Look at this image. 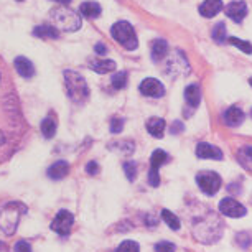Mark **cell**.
<instances>
[{
    "label": "cell",
    "instance_id": "obj_1",
    "mask_svg": "<svg viewBox=\"0 0 252 252\" xmlns=\"http://www.w3.org/2000/svg\"><path fill=\"white\" fill-rule=\"evenodd\" d=\"M50 25H53L58 32H76L83 25L79 13L61 5L50 12Z\"/></svg>",
    "mask_w": 252,
    "mask_h": 252
},
{
    "label": "cell",
    "instance_id": "obj_2",
    "mask_svg": "<svg viewBox=\"0 0 252 252\" xmlns=\"http://www.w3.org/2000/svg\"><path fill=\"white\" fill-rule=\"evenodd\" d=\"M63 74H64L66 91H68V96L71 101L76 104H83L84 101H88L89 88H88V83L84 81L83 76L78 74L73 69H64Z\"/></svg>",
    "mask_w": 252,
    "mask_h": 252
},
{
    "label": "cell",
    "instance_id": "obj_3",
    "mask_svg": "<svg viewBox=\"0 0 252 252\" xmlns=\"http://www.w3.org/2000/svg\"><path fill=\"white\" fill-rule=\"evenodd\" d=\"M25 213L27 208L22 203H7L0 209V229L5 234H13L22 215H25Z\"/></svg>",
    "mask_w": 252,
    "mask_h": 252
},
{
    "label": "cell",
    "instance_id": "obj_4",
    "mask_svg": "<svg viewBox=\"0 0 252 252\" xmlns=\"http://www.w3.org/2000/svg\"><path fill=\"white\" fill-rule=\"evenodd\" d=\"M111 35L119 45H122L126 50L134 51L139 46V40H137L134 27L129 22H117L116 25L111 28Z\"/></svg>",
    "mask_w": 252,
    "mask_h": 252
},
{
    "label": "cell",
    "instance_id": "obj_5",
    "mask_svg": "<svg viewBox=\"0 0 252 252\" xmlns=\"http://www.w3.org/2000/svg\"><path fill=\"white\" fill-rule=\"evenodd\" d=\"M196 182L201 188V191L208 196H213V194L218 193V189L221 188L222 180L216 172H199L196 175Z\"/></svg>",
    "mask_w": 252,
    "mask_h": 252
},
{
    "label": "cell",
    "instance_id": "obj_6",
    "mask_svg": "<svg viewBox=\"0 0 252 252\" xmlns=\"http://www.w3.org/2000/svg\"><path fill=\"white\" fill-rule=\"evenodd\" d=\"M73 222H74V216L69 211H66V209H61V211H58V215L55 216L50 227L55 232H58L60 236H68L71 227H73Z\"/></svg>",
    "mask_w": 252,
    "mask_h": 252
},
{
    "label": "cell",
    "instance_id": "obj_7",
    "mask_svg": "<svg viewBox=\"0 0 252 252\" xmlns=\"http://www.w3.org/2000/svg\"><path fill=\"white\" fill-rule=\"evenodd\" d=\"M220 211L222 213L224 216H229V218H242L247 215V209L246 206H242L239 201L232 198H224L220 201Z\"/></svg>",
    "mask_w": 252,
    "mask_h": 252
},
{
    "label": "cell",
    "instance_id": "obj_8",
    "mask_svg": "<svg viewBox=\"0 0 252 252\" xmlns=\"http://www.w3.org/2000/svg\"><path fill=\"white\" fill-rule=\"evenodd\" d=\"M140 93L144 94V96H149V97H163L165 96V88L163 84L160 83L158 79L155 78H147L140 83Z\"/></svg>",
    "mask_w": 252,
    "mask_h": 252
},
{
    "label": "cell",
    "instance_id": "obj_9",
    "mask_svg": "<svg viewBox=\"0 0 252 252\" xmlns=\"http://www.w3.org/2000/svg\"><path fill=\"white\" fill-rule=\"evenodd\" d=\"M247 3L242 2V0H234V2L227 3L224 7V13L231 20H234L236 23H241L244 18L247 17Z\"/></svg>",
    "mask_w": 252,
    "mask_h": 252
},
{
    "label": "cell",
    "instance_id": "obj_10",
    "mask_svg": "<svg viewBox=\"0 0 252 252\" xmlns=\"http://www.w3.org/2000/svg\"><path fill=\"white\" fill-rule=\"evenodd\" d=\"M196 157L198 158H211V160H222V152L218 147L199 142L196 145Z\"/></svg>",
    "mask_w": 252,
    "mask_h": 252
},
{
    "label": "cell",
    "instance_id": "obj_11",
    "mask_svg": "<svg viewBox=\"0 0 252 252\" xmlns=\"http://www.w3.org/2000/svg\"><path fill=\"white\" fill-rule=\"evenodd\" d=\"M222 8H224L222 0H204L201 5H199V13H201L204 18H213V17H216Z\"/></svg>",
    "mask_w": 252,
    "mask_h": 252
},
{
    "label": "cell",
    "instance_id": "obj_12",
    "mask_svg": "<svg viewBox=\"0 0 252 252\" xmlns=\"http://www.w3.org/2000/svg\"><path fill=\"white\" fill-rule=\"evenodd\" d=\"M15 69L22 78H27V79L33 78V74H35V66H33L32 61L25 58V56L15 58Z\"/></svg>",
    "mask_w": 252,
    "mask_h": 252
},
{
    "label": "cell",
    "instance_id": "obj_13",
    "mask_svg": "<svg viewBox=\"0 0 252 252\" xmlns=\"http://www.w3.org/2000/svg\"><path fill=\"white\" fill-rule=\"evenodd\" d=\"M244 112H242V109H239L237 106H232L229 107L227 111L224 112V122L227 124L229 127H237L241 126L242 122H244Z\"/></svg>",
    "mask_w": 252,
    "mask_h": 252
},
{
    "label": "cell",
    "instance_id": "obj_14",
    "mask_svg": "<svg viewBox=\"0 0 252 252\" xmlns=\"http://www.w3.org/2000/svg\"><path fill=\"white\" fill-rule=\"evenodd\" d=\"M68 172H69V165H68V161H64V160H60V161H56V163H53L48 168V177L51 178V180H63L66 175H68Z\"/></svg>",
    "mask_w": 252,
    "mask_h": 252
},
{
    "label": "cell",
    "instance_id": "obj_15",
    "mask_svg": "<svg viewBox=\"0 0 252 252\" xmlns=\"http://www.w3.org/2000/svg\"><path fill=\"white\" fill-rule=\"evenodd\" d=\"M165 127H166V124L163 119H160V117H152L149 119V122H147V130H149V134L152 137H155V139H161V137H163Z\"/></svg>",
    "mask_w": 252,
    "mask_h": 252
},
{
    "label": "cell",
    "instance_id": "obj_16",
    "mask_svg": "<svg viewBox=\"0 0 252 252\" xmlns=\"http://www.w3.org/2000/svg\"><path fill=\"white\" fill-rule=\"evenodd\" d=\"M33 35L36 38H55L56 40L60 36V32L53 25H50V23H43V25H38L33 28Z\"/></svg>",
    "mask_w": 252,
    "mask_h": 252
},
{
    "label": "cell",
    "instance_id": "obj_17",
    "mask_svg": "<svg viewBox=\"0 0 252 252\" xmlns=\"http://www.w3.org/2000/svg\"><path fill=\"white\" fill-rule=\"evenodd\" d=\"M101 12H102V8L97 2H84V3H81V7H79V13L86 18H97L101 15Z\"/></svg>",
    "mask_w": 252,
    "mask_h": 252
},
{
    "label": "cell",
    "instance_id": "obj_18",
    "mask_svg": "<svg viewBox=\"0 0 252 252\" xmlns=\"http://www.w3.org/2000/svg\"><path fill=\"white\" fill-rule=\"evenodd\" d=\"M185 99L191 107H198L199 101H201V91H199L198 84H189V86L185 89Z\"/></svg>",
    "mask_w": 252,
    "mask_h": 252
},
{
    "label": "cell",
    "instance_id": "obj_19",
    "mask_svg": "<svg viewBox=\"0 0 252 252\" xmlns=\"http://www.w3.org/2000/svg\"><path fill=\"white\" fill-rule=\"evenodd\" d=\"M168 55V43L165 40H155L152 43V60L160 61Z\"/></svg>",
    "mask_w": 252,
    "mask_h": 252
},
{
    "label": "cell",
    "instance_id": "obj_20",
    "mask_svg": "<svg viewBox=\"0 0 252 252\" xmlns=\"http://www.w3.org/2000/svg\"><path fill=\"white\" fill-rule=\"evenodd\" d=\"M91 69L96 71L97 74H106L116 69V61L112 60H96L91 63Z\"/></svg>",
    "mask_w": 252,
    "mask_h": 252
},
{
    "label": "cell",
    "instance_id": "obj_21",
    "mask_svg": "<svg viewBox=\"0 0 252 252\" xmlns=\"http://www.w3.org/2000/svg\"><path fill=\"white\" fill-rule=\"evenodd\" d=\"M41 134H43L45 139H53L55 134H56V121L53 117H46L41 121Z\"/></svg>",
    "mask_w": 252,
    "mask_h": 252
},
{
    "label": "cell",
    "instance_id": "obj_22",
    "mask_svg": "<svg viewBox=\"0 0 252 252\" xmlns=\"http://www.w3.org/2000/svg\"><path fill=\"white\" fill-rule=\"evenodd\" d=\"M237 160H239V163L244 166L246 170H251L252 172V147L241 149L239 154H237Z\"/></svg>",
    "mask_w": 252,
    "mask_h": 252
},
{
    "label": "cell",
    "instance_id": "obj_23",
    "mask_svg": "<svg viewBox=\"0 0 252 252\" xmlns=\"http://www.w3.org/2000/svg\"><path fill=\"white\" fill-rule=\"evenodd\" d=\"M166 161H168V154H166L165 150H161V149L154 150V154H152V158H150L152 168H157V170H158L161 165L166 163Z\"/></svg>",
    "mask_w": 252,
    "mask_h": 252
},
{
    "label": "cell",
    "instance_id": "obj_24",
    "mask_svg": "<svg viewBox=\"0 0 252 252\" xmlns=\"http://www.w3.org/2000/svg\"><path fill=\"white\" fill-rule=\"evenodd\" d=\"M226 33H227V28H226V23L224 22H220V23H216L215 28H213V32H211V36H213V40L216 41V43H224L226 41Z\"/></svg>",
    "mask_w": 252,
    "mask_h": 252
},
{
    "label": "cell",
    "instance_id": "obj_25",
    "mask_svg": "<svg viewBox=\"0 0 252 252\" xmlns=\"http://www.w3.org/2000/svg\"><path fill=\"white\" fill-rule=\"evenodd\" d=\"M161 220L165 221V224L168 226V227H172L173 231H178L180 229V220L177 216L173 215L172 211H168V209H163V211H161Z\"/></svg>",
    "mask_w": 252,
    "mask_h": 252
},
{
    "label": "cell",
    "instance_id": "obj_26",
    "mask_svg": "<svg viewBox=\"0 0 252 252\" xmlns=\"http://www.w3.org/2000/svg\"><path fill=\"white\" fill-rule=\"evenodd\" d=\"M127 73L126 71H119V73H116L112 76V79H111V83H112V86L116 88V89H124L127 86Z\"/></svg>",
    "mask_w": 252,
    "mask_h": 252
},
{
    "label": "cell",
    "instance_id": "obj_27",
    "mask_svg": "<svg viewBox=\"0 0 252 252\" xmlns=\"http://www.w3.org/2000/svg\"><path fill=\"white\" fill-rule=\"evenodd\" d=\"M229 43H231V45H234L236 48H239L241 51H244V53H247V55H251V53H252V45L249 43V41H244V40H241V38L231 36V38H229Z\"/></svg>",
    "mask_w": 252,
    "mask_h": 252
},
{
    "label": "cell",
    "instance_id": "obj_28",
    "mask_svg": "<svg viewBox=\"0 0 252 252\" xmlns=\"http://www.w3.org/2000/svg\"><path fill=\"white\" fill-rule=\"evenodd\" d=\"M116 252H140V247L135 241H124L116 249Z\"/></svg>",
    "mask_w": 252,
    "mask_h": 252
},
{
    "label": "cell",
    "instance_id": "obj_29",
    "mask_svg": "<svg viewBox=\"0 0 252 252\" xmlns=\"http://www.w3.org/2000/svg\"><path fill=\"white\" fill-rule=\"evenodd\" d=\"M124 172L127 175V180H130V182H134L137 178V166L134 161H126L124 163Z\"/></svg>",
    "mask_w": 252,
    "mask_h": 252
},
{
    "label": "cell",
    "instance_id": "obj_30",
    "mask_svg": "<svg viewBox=\"0 0 252 252\" xmlns=\"http://www.w3.org/2000/svg\"><path fill=\"white\" fill-rule=\"evenodd\" d=\"M155 252H175V244L168 241H161L155 246Z\"/></svg>",
    "mask_w": 252,
    "mask_h": 252
},
{
    "label": "cell",
    "instance_id": "obj_31",
    "mask_svg": "<svg viewBox=\"0 0 252 252\" xmlns=\"http://www.w3.org/2000/svg\"><path fill=\"white\" fill-rule=\"evenodd\" d=\"M149 185L150 187L157 188L160 185V175H158V170L157 168H150L149 170Z\"/></svg>",
    "mask_w": 252,
    "mask_h": 252
},
{
    "label": "cell",
    "instance_id": "obj_32",
    "mask_svg": "<svg viewBox=\"0 0 252 252\" xmlns=\"http://www.w3.org/2000/svg\"><path fill=\"white\" fill-rule=\"evenodd\" d=\"M122 129H124V119L114 117L111 121V132L112 134H119V132H122Z\"/></svg>",
    "mask_w": 252,
    "mask_h": 252
},
{
    "label": "cell",
    "instance_id": "obj_33",
    "mask_svg": "<svg viewBox=\"0 0 252 252\" xmlns=\"http://www.w3.org/2000/svg\"><path fill=\"white\" fill-rule=\"evenodd\" d=\"M15 252H32L30 242H27V241H18L17 244H15Z\"/></svg>",
    "mask_w": 252,
    "mask_h": 252
},
{
    "label": "cell",
    "instance_id": "obj_34",
    "mask_svg": "<svg viewBox=\"0 0 252 252\" xmlns=\"http://www.w3.org/2000/svg\"><path fill=\"white\" fill-rule=\"evenodd\" d=\"M86 172L89 175H97L99 173V165H97V161H89L88 166H86Z\"/></svg>",
    "mask_w": 252,
    "mask_h": 252
},
{
    "label": "cell",
    "instance_id": "obj_35",
    "mask_svg": "<svg viewBox=\"0 0 252 252\" xmlns=\"http://www.w3.org/2000/svg\"><path fill=\"white\" fill-rule=\"evenodd\" d=\"M183 129H185L183 124L180 122V121H177V122H173V127H172V129H170V132H172V134L175 135V134H180V132H182Z\"/></svg>",
    "mask_w": 252,
    "mask_h": 252
},
{
    "label": "cell",
    "instance_id": "obj_36",
    "mask_svg": "<svg viewBox=\"0 0 252 252\" xmlns=\"http://www.w3.org/2000/svg\"><path fill=\"white\" fill-rule=\"evenodd\" d=\"M94 51H96L97 55H106L107 53V46L102 45V43H97L96 48H94Z\"/></svg>",
    "mask_w": 252,
    "mask_h": 252
},
{
    "label": "cell",
    "instance_id": "obj_37",
    "mask_svg": "<svg viewBox=\"0 0 252 252\" xmlns=\"http://www.w3.org/2000/svg\"><path fill=\"white\" fill-rule=\"evenodd\" d=\"M55 2L61 3V5H68V3H71V0H55Z\"/></svg>",
    "mask_w": 252,
    "mask_h": 252
},
{
    "label": "cell",
    "instance_id": "obj_38",
    "mask_svg": "<svg viewBox=\"0 0 252 252\" xmlns=\"http://www.w3.org/2000/svg\"><path fill=\"white\" fill-rule=\"evenodd\" d=\"M249 84H251V86H252V78L249 79Z\"/></svg>",
    "mask_w": 252,
    "mask_h": 252
},
{
    "label": "cell",
    "instance_id": "obj_39",
    "mask_svg": "<svg viewBox=\"0 0 252 252\" xmlns=\"http://www.w3.org/2000/svg\"><path fill=\"white\" fill-rule=\"evenodd\" d=\"M18 2H22V0H18Z\"/></svg>",
    "mask_w": 252,
    "mask_h": 252
}]
</instances>
